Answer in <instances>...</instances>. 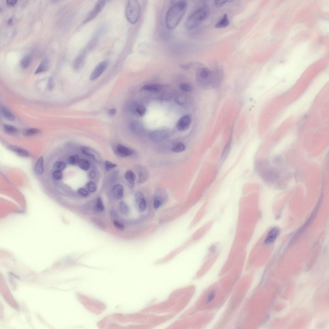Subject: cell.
<instances>
[{
	"mask_svg": "<svg viewBox=\"0 0 329 329\" xmlns=\"http://www.w3.org/2000/svg\"><path fill=\"white\" fill-rule=\"evenodd\" d=\"M188 5L186 1H180L169 8L166 17V25L168 29L172 30L177 27L186 12Z\"/></svg>",
	"mask_w": 329,
	"mask_h": 329,
	"instance_id": "6da1fadb",
	"label": "cell"
},
{
	"mask_svg": "<svg viewBox=\"0 0 329 329\" xmlns=\"http://www.w3.org/2000/svg\"><path fill=\"white\" fill-rule=\"evenodd\" d=\"M279 230L277 227H274L269 232L266 239L265 240L264 243L265 244H269L273 243L276 239Z\"/></svg>",
	"mask_w": 329,
	"mask_h": 329,
	"instance_id": "5bb4252c",
	"label": "cell"
},
{
	"mask_svg": "<svg viewBox=\"0 0 329 329\" xmlns=\"http://www.w3.org/2000/svg\"><path fill=\"white\" fill-rule=\"evenodd\" d=\"M262 166L260 167L261 175L263 179L266 181L273 182L277 180L279 178V174L276 170L270 166L267 162L265 163Z\"/></svg>",
	"mask_w": 329,
	"mask_h": 329,
	"instance_id": "277c9868",
	"label": "cell"
},
{
	"mask_svg": "<svg viewBox=\"0 0 329 329\" xmlns=\"http://www.w3.org/2000/svg\"><path fill=\"white\" fill-rule=\"evenodd\" d=\"M108 65L107 61H104L99 64L92 72L90 78L91 80L94 81L107 68Z\"/></svg>",
	"mask_w": 329,
	"mask_h": 329,
	"instance_id": "30bf717a",
	"label": "cell"
},
{
	"mask_svg": "<svg viewBox=\"0 0 329 329\" xmlns=\"http://www.w3.org/2000/svg\"><path fill=\"white\" fill-rule=\"evenodd\" d=\"M135 200L137 210L141 213L145 211L147 209V203L144 194L137 192L135 195Z\"/></svg>",
	"mask_w": 329,
	"mask_h": 329,
	"instance_id": "52a82bcc",
	"label": "cell"
},
{
	"mask_svg": "<svg viewBox=\"0 0 329 329\" xmlns=\"http://www.w3.org/2000/svg\"><path fill=\"white\" fill-rule=\"evenodd\" d=\"M86 187L89 191L92 193L95 192L97 189L96 184L92 182H88L86 185Z\"/></svg>",
	"mask_w": 329,
	"mask_h": 329,
	"instance_id": "d6a6232c",
	"label": "cell"
},
{
	"mask_svg": "<svg viewBox=\"0 0 329 329\" xmlns=\"http://www.w3.org/2000/svg\"><path fill=\"white\" fill-rule=\"evenodd\" d=\"M116 112L115 109H114L110 110L108 112V114L111 116L114 115Z\"/></svg>",
	"mask_w": 329,
	"mask_h": 329,
	"instance_id": "bcb514c9",
	"label": "cell"
},
{
	"mask_svg": "<svg viewBox=\"0 0 329 329\" xmlns=\"http://www.w3.org/2000/svg\"><path fill=\"white\" fill-rule=\"evenodd\" d=\"M94 207L95 210L97 211H102L105 208L101 198H98L97 199L96 202Z\"/></svg>",
	"mask_w": 329,
	"mask_h": 329,
	"instance_id": "f1b7e54d",
	"label": "cell"
},
{
	"mask_svg": "<svg viewBox=\"0 0 329 329\" xmlns=\"http://www.w3.org/2000/svg\"><path fill=\"white\" fill-rule=\"evenodd\" d=\"M105 4V1H100L97 3L94 8L88 15L84 23H86L96 17L101 11Z\"/></svg>",
	"mask_w": 329,
	"mask_h": 329,
	"instance_id": "ba28073f",
	"label": "cell"
},
{
	"mask_svg": "<svg viewBox=\"0 0 329 329\" xmlns=\"http://www.w3.org/2000/svg\"><path fill=\"white\" fill-rule=\"evenodd\" d=\"M47 87L48 89L50 91H52L54 88V82L52 78H49L48 82Z\"/></svg>",
	"mask_w": 329,
	"mask_h": 329,
	"instance_id": "f35d334b",
	"label": "cell"
},
{
	"mask_svg": "<svg viewBox=\"0 0 329 329\" xmlns=\"http://www.w3.org/2000/svg\"><path fill=\"white\" fill-rule=\"evenodd\" d=\"M232 1H218L216 0L214 1L215 6L217 7H221L224 6L226 3L232 2Z\"/></svg>",
	"mask_w": 329,
	"mask_h": 329,
	"instance_id": "8d00e7d4",
	"label": "cell"
},
{
	"mask_svg": "<svg viewBox=\"0 0 329 329\" xmlns=\"http://www.w3.org/2000/svg\"><path fill=\"white\" fill-rule=\"evenodd\" d=\"M185 150V146L183 144L180 143L173 147L171 150L174 152L178 153L182 152Z\"/></svg>",
	"mask_w": 329,
	"mask_h": 329,
	"instance_id": "4dcf8cb0",
	"label": "cell"
},
{
	"mask_svg": "<svg viewBox=\"0 0 329 329\" xmlns=\"http://www.w3.org/2000/svg\"><path fill=\"white\" fill-rule=\"evenodd\" d=\"M215 297V295L214 293H211L208 296V302L207 303H209L211 302L212 300H213Z\"/></svg>",
	"mask_w": 329,
	"mask_h": 329,
	"instance_id": "7bdbcfd3",
	"label": "cell"
},
{
	"mask_svg": "<svg viewBox=\"0 0 329 329\" xmlns=\"http://www.w3.org/2000/svg\"><path fill=\"white\" fill-rule=\"evenodd\" d=\"M1 112L4 117L10 121H13L15 119V116L13 114L6 108L3 107L1 108Z\"/></svg>",
	"mask_w": 329,
	"mask_h": 329,
	"instance_id": "603a6c76",
	"label": "cell"
},
{
	"mask_svg": "<svg viewBox=\"0 0 329 329\" xmlns=\"http://www.w3.org/2000/svg\"><path fill=\"white\" fill-rule=\"evenodd\" d=\"M126 16L127 20L131 24H136L139 20L141 14V8L139 2L130 0L127 3Z\"/></svg>",
	"mask_w": 329,
	"mask_h": 329,
	"instance_id": "3957f363",
	"label": "cell"
},
{
	"mask_svg": "<svg viewBox=\"0 0 329 329\" xmlns=\"http://www.w3.org/2000/svg\"><path fill=\"white\" fill-rule=\"evenodd\" d=\"M79 161V156L77 155H74L70 156L68 158V162L72 165H74Z\"/></svg>",
	"mask_w": 329,
	"mask_h": 329,
	"instance_id": "e575fe53",
	"label": "cell"
},
{
	"mask_svg": "<svg viewBox=\"0 0 329 329\" xmlns=\"http://www.w3.org/2000/svg\"><path fill=\"white\" fill-rule=\"evenodd\" d=\"M191 123V118L189 115H186L179 119L177 124V129L180 131L188 130Z\"/></svg>",
	"mask_w": 329,
	"mask_h": 329,
	"instance_id": "9c48e42d",
	"label": "cell"
},
{
	"mask_svg": "<svg viewBox=\"0 0 329 329\" xmlns=\"http://www.w3.org/2000/svg\"><path fill=\"white\" fill-rule=\"evenodd\" d=\"M167 196L165 193H162L157 194L153 199V205L154 208L157 210L160 208L167 202Z\"/></svg>",
	"mask_w": 329,
	"mask_h": 329,
	"instance_id": "8fae6325",
	"label": "cell"
},
{
	"mask_svg": "<svg viewBox=\"0 0 329 329\" xmlns=\"http://www.w3.org/2000/svg\"><path fill=\"white\" fill-rule=\"evenodd\" d=\"M89 175L90 178L91 179H93L95 178V176H96V173H95V171H92L90 172Z\"/></svg>",
	"mask_w": 329,
	"mask_h": 329,
	"instance_id": "ee69618b",
	"label": "cell"
},
{
	"mask_svg": "<svg viewBox=\"0 0 329 329\" xmlns=\"http://www.w3.org/2000/svg\"><path fill=\"white\" fill-rule=\"evenodd\" d=\"M66 167V164L63 161H58L54 164V168L55 171H61L64 169Z\"/></svg>",
	"mask_w": 329,
	"mask_h": 329,
	"instance_id": "1f68e13d",
	"label": "cell"
},
{
	"mask_svg": "<svg viewBox=\"0 0 329 329\" xmlns=\"http://www.w3.org/2000/svg\"><path fill=\"white\" fill-rule=\"evenodd\" d=\"M116 152L117 154L121 157H126L130 156L134 153L131 148L123 145H119L116 148Z\"/></svg>",
	"mask_w": 329,
	"mask_h": 329,
	"instance_id": "4fadbf2b",
	"label": "cell"
},
{
	"mask_svg": "<svg viewBox=\"0 0 329 329\" xmlns=\"http://www.w3.org/2000/svg\"><path fill=\"white\" fill-rule=\"evenodd\" d=\"M78 165L79 168L84 171H88L90 168V164L89 162L84 159L79 161L78 163Z\"/></svg>",
	"mask_w": 329,
	"mask_h": 329,
	"instance_id": "83f0119b",
	"label": "cell"
},
{
	"mask_svg": "<svg viewBox=\"0 0 329 329\" xmlns=\"http://www.w3.org/2000/svg\"><path fill=\"white\" fill-rule=\"evenodd\" d=\"M131 110L134 114L141 117L144 116L146 112V108L144 106L136 104H134L131 106Z\"/></svg>",
	"mask_w": 329,
	"mask_h": 329,
	"instance_id": "9a60e30c",
	"label": "cell"
},
{
	"mask_svg": "<svg viewBox=\"0 0 329 329\" xmlns=\"http://www.w3.org/2000/svg\"><path fill=\"white\" fill-rule=\"evenodd\" d=\"M144 91L150 92H156L160 91L161 87L156 85H147L143 87L141 89Z\"/></svg>",
	"mask_w": 329,
	"mask_h": 329,
	"instance_id": "d4e9b609",
	"label": "cell"
},
{
	"mask_svg": "<svg viewBox=\"0 0 329 329\" xmlns=\"http://www.w3.org/2000/svg\"><path fill=\"white\" fill-rule=\"evenodd\" d=\"M40 131L36 128H29L25 130L23 132L24 135L26 136H33L40 133Z\"/></svg>",
	"mask_w": 329,
	"mask_h": 329,
	"instance_id": "4316f807",
	"label": "cell"
},
{
	"mask_svg": "<svg viewBox=\"0 0 329 329\" xmlns=\"http://www.w3.org/2000/svg\"><path fill=\"white\" fill-rule=\"evenodd\" d=\"M9 149L21 157H27L29 155L27 151L22 148L15 146H11L9 147Z\"/></svg>",
	"mask_w": 329,
	"mask_h": 329,
	"instance_id": "7402d4cb",
	"label": "cell"
},
{
	"mask_svg": "<svg viewBox=\"0 0 329 329\" xmlns=\"http://www.w3.org/2000/svg\"><path fill=\"white\" fill-rule=\"evenodd\" d=\"M49 61L47 58H45L42 60L39 66L35 72L37 74L46 71L48 68Z\"/></svg>",
	"mask_w": 329,
	"mask_h": 329,
	"instance_id": "44dd1931",
	"label": "cell"
},
{
	"mask_svg": "<svg viewBox=\"0 0 329 329\" xmlns=\"http://www.w3.org/2000/svg\"><path fill=\"white\" fill-rule=\"evenodd\" d=\"M13 21L12 18H10L8 21V23L9 24H11L12 23Z\"/></svg>",
	"mask_w": 329,
	"mask_h": 329,
	"instance_id": "7dc6e473",
	"label": "cell"
},
{
	"mask_svg": "<svg viewBox=\"0 0 329 329\" xmlns=\"http://www.w3.org/2000/svg\"><path fill=\"white\" fill-rule=\"evenodd\" d=\"M32 60V57L30 55L25 56L21 62V67L23 68H28L30 65Z\"/></svg>",
	"mask_w": 329,
	"mask_h": 329,
	"instance_id": "cb8c5ba5",
	"label": "cell"
},
{
	"mask_svg": "<svg viewBox=\"0 0 329 329\" xmlns=\"http://www.w3.org/2000/svg\"><path fill=\"white\" fill-rule=\"evenodd\" d=\"M113 223L114 226L116 228V229H118L121 230H123L124 229V226L120 222L114 220L113 222Z\"/></svg>",
	"mask_w": 329,
	"mask_h": 329,
	"instance_id": "ab89813d",
	"label": "cell"
},
{
	"mask_svg": "<svg viewBox=\"0 0 329 329\" xmlns=\"http://www.w3.org/2000/svg\"><path fill=\"white\" fill-rule=\"evenodd\" d=\"M17 0H7L6 3L9 6L12 7L16 4Z\"/></svg>",
	"mask_w": 329,
	"mask_h": 329,
	"instance_id": "b9f144b4",
	"label": "cell"
},
{
	"mask_svg": "<svg viewBox=\"0 0 329 329\" xmlns=\"http://www.w3.org/2000/svg\"><path fill=\"white\" fill-rule=\"evenodd\" d=\"M230 24V21L227 14H225L222 18L215 25L217 28H224L227 27Z\"/></svg>",
	"mask_w": 329,
	"mask_h": 329,
	"instance_id": "ffe728a7",
	"label": "cell"
},
{
	"mask_svg": "<svg viewBox=\"0 0 329 329\" xmlns=\"http://www.w3.org/2000/svg\"><path fill=\"white\" fill-rule=\"evenodd\" d=\"M78 191L79 194L84 196H87L89 195L88 191L84 188L79 189Z\"/></svg>",
	"mask_w": 329,
	"mask_h": 329,
	"instance_id": "60d3db41",
	"label": "cell"
},
{
	"mask_svg": "<svg viewBox=\"0 0 329 329\" xmlns=\"http://www.w3.org/2000/svg\"><path fill=\"white\" fill-rule=\"evenodd\" d=\"M223 74L220 70H217L211 71L210 86L214 88L219 86L223 78Z\"/></svg>",
	"mask_w": 329,
	"mask_h": 329,
	"instance_id": "8992f818",
	"label": "cell"
},
{
	"mask_svg": "<svg viewBox=\"0 0 329 329\" xmlns=\"http://www.w3.org/2000/svg\"><path fill=\"white\" fill-rule=\"evenodd\" d=\"M138 173L139 176V181L140 183H144L145 182L148 178V173L147 170L144 167L142 166L139 167L138 170Z\"/></svg>",
	"mask_w": 329,
	"mask_h": 329,
	"instance_id": "2e32d148",
	"label": "cell"
},
{
	"mask_svg": "<svg viewBox=\"0 0 329 329\" xmlns=\"http://www.w3.org/2000/svg\"><path fill=\"white\" fill-rule=\"evenodd\" d=\"M81 150L84 154L92 157L95 161L98 162L101 161V158L98 153L94 150L87 147L84 146L82 147Z\"/></svg>",
	"mask_w": 329,
	"mask_h": 329,
	"instance_id": "7c38bea8",
	"label": "cell"
},
{
	"mask_svg": "<svg viewBox=\"0 0 329 329\" xmlns=\"http://www.w3.org/2000/svg\"><path fill=\"white\" fill-rule=\"evenodd\" d=\"M43 164V158L41 157L37 161L34 167V172L36 174L41 175L44 172Z\"/></svg>",
	"mask_w": 329,
	"mask_h": 329,
	"instance_id": "ac0fdd59",
	"label": "cell"
},
{
	"mask_svg": "<svg viewBox=\"0 0 329 329\" xmlns=\"http://www.w3.org/2000/svg\"><path fill=\"white\" fill-rule=\"evenodd\" d=\"M52 176L56 179L60 180L62 177V174L61 171H55L52 173Z\"/></svg>",
	"mask_w": 329,
	"mask_h": 329,
	"instance_id": "74e56055",
	"label": "cell"
},
{
	"mask_svg": "<svg viewBox=\"0 0 329 329\" xmlns=\"http://www.w3.org/2000/svg\"><path fill=\"white\" fill-rule=\"evenodd\" d=\"M211 71L206 67L200 68L196 71V77L201 86L206 87L210 86Z\"/></svg>",
	"mask_w": 329,
	"mask_h": 329,
	"instance_id": "5b68a950",
	"label": "cell"
},
{
	"mask_svg": "<svg viewBox=\"0 0 329 329\" xmlns=\"http://www.w3.org/2000/svg\"><path fill=\"white\" fill-rule=\"evenodd\" d=\"M180 67L184 70H188L190 68V65H182L180 66Z\"/></svg>",
	"mask_w": 329,
	"mask_h": 329,
	"instance_id": "f6af8a7d",
	"label": "cell"
},
{
	"mask_svg": "<svg viewBox=\"0 0 329 329\" xmlns=\"http://www.w3.org/2000/svg\"><path fill=\"white\" fill-rule=\"evenodd\" d=\"M180 88L182 91L184 92H189L192 91V87L189 84L184 83L180 85Z\"/></svg>",
	"mask_w": 329,
	"mask_h": 329,
	"instance_id": "836d02e7",
	"label": "cell"
},
{
	"mask_svg": "<svg viewBox=\"0 0 329 329\" xmlns=\"http://www.w3.org/2000/svg\"><path fill=\"white\" fill-rule=\"evenodd\" d=\"M3 128L4 131L9 135H13L17 133L18 129L13 126L8 125H5Z\"/></svg>",
	"mask_w": 329,
	"mask_h": 329,
	"instance_id": "484cf974",
	"label": "cell"
},
{
	"mask_svg": "<svg viewBox=\"0 0 329 329\" xmlns=\"http://www.w3.org/2000/svg\"><path fill=\"white\" fill-rule=\"evenodd\" d=\"M105 164L106 170L108 171H110L117 166L116 164L107 161H105Z\"/></svg>",
	"mask_w": 329,
	"mask_h": 329,
	"instance_id": "d590c367",
	"label": "cell"
},
{
	"mask_svg": "<svg viewBox=\"0 0 329 329\" xmlns=\"http://www.w3.org/2000/svg\"><path fill=\"white\" fill-rule=\"evenodd\" d=\"M119 209L121 213L127 215L129 213L130 209L129 207L124 202H121L120 203Z\"/></svg>",
	"mask_w": 329,
	"mask_h": 329,
	"instance_id": "f546056e",
	"label": "cell"
},
{
	"mask_svg": "<svg viewBox=\"0 0 329 329\" xmlns=\"http://www.w3.org/2000/svg\"><path fill=\"white\" fill-rule=\"evenodd\" d=\"M209 9L207 7H202L196 10L188 18L185 23V27L189 31L197 28L208 18Z\"/></svg>",
	"mask_w": 329,
	"mask_h": 329,
	"instance_id": "7a4b0ae2",
	"label": "cell"
},
{
	"mask_svg": "<svg viewBox=\"0 0 329 329\" xmlns=\"http://www.w3.org/2000/svg\"><path fill=\"white\" fill-rule=\"evenodd\" d=\"M113 192L117 198L121 199L123 197L124 194V188L123 186L120 184L115 185L113 188Z\"/></svg>",
	"mask_w": 329,
	"mask_h": 329,
	"instance_id": "d6986e66",
	"label": "cell"
},
{
	"mask_svg": "<svg viewBox=\"0 0 329 329\" xmlns=\"http://www.w3.org/2000/svg\"><path fill=\"white\" fill-rule=\"evenodd\" d=\"M125 177L129 183L130 187L133 188L135 185V181L136 178V175L133 171L131 170L127 171L125 174Z\"/></svg>",
	"mask_w": 329,
	"mask_h": 329,
	"instance_id": "e0dca14e",
	"label": "cell"
}]
</instances>
